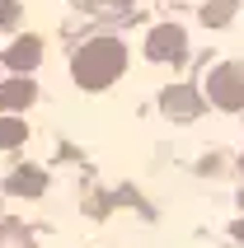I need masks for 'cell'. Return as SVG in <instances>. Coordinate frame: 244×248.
Instances as JSON below:
<instances>
[{
	"label": "cell",
	"mask_w": 244,
	"mask_h": 248,
	"mask_svg": "<svg viewBox=\"0 0 244 248\" xmlns=\"http://www.w3.org/2000/svg\"><path fill=\"white\" fill-rule=\"evenodd\" d=\"M122 66H127V47H122L118 38H94L85 42L80 52H75V84H85V89H104V84H113L122 75Z\"/></svg>",
	"instance_id": "1"
},
{
	"label": "cell",
	"mask_w": 244,
	"mask_h": 248,
	"mask_svg": "<svg viewBox=\"0 0 244 248\" xmlns=\"http://www.w3.org/2000/svg\"><path fill=\"white\" fill-rule=\"evenodd\" d=\"M207 94L221 108H244V61H230V66L211 70L207 75Z\"/></svg>",
	"instance_id": "2"
},
{
	"label": "cell",
	"mask_w": 244,
	"mask_h": 248,
	"mask_svg": "<svg viewBox=\"0 0 244 248\" xmlns=\"http://www.w3.org/2000/svg\"><path fill=\"white\" fill-rule=\"evenodd\" d=\"M183 52H188V38H183L178 24H160L146 38V56L150 61H183Z\"/></svg>",
	"instance_id": "3"
},
{
	"label": "cell",
	"mask_w": 244,
	"mask_h": 248,
	"mask_svg": "<svg viewBox=\"0 0 244 248\" xmlns=\"http://www.w3.org/2000/svg\"><path fill=\"white\" fill-rule=\"evenodd\" d=\"M5 61H10L14 70H33V66L42 61V42H38V38H14L10 52H5Z\"/></svg>",
	"instance_id": "4"
},
{
	"label": "cell",
	"mask_w": 244,
	"mask_h": 248,
	"mask_svg": "<svg viewBox=\"0 0 244 248\" xmlns=\"http://www.w3.org/2000/svg\"><path fill=\"white\" fill-rule=\"evenodd\" d=\"M33 84L28 80H10V84H0V112H19V108H28L33 103Z\"/></svg>",
	"instance_id": "5"
},
{
	"label": "cell",
	"mask_w": 244,
	"mask_h": 248,
	"mask_svg": "<svg viewBox=\"0 0 244 248\" xmlns=\"http://www.w3.org/2000/svg\"><path fill=\"white\" fill-rule=\"evenodd\" d=\"M164 112L169 117H197L202 112V98L192 94V89H169L164 94Z\"/></svg>",
	"instance_id": "6"
},
{
	"label": "cell",
	"mask_w": 244,
	"mask_h": 248,
	"mask_svg": "<svg viewBox=\"0 0 244 248\" xmlns=\"http://www.w3.org/2000/svg\"><path fill=\"white\" fill-rule=\"evenodd\" d=\"M47 183H42V173H33V169H19V173H10V192H19V197H38Z\"/></svg>",
	"instance_id": "7"
},
{
	"label": "cell",
	"mask_w": 244,
	"mask_h": 248,
	"mask_svg": "<svg viewBox=\"0 0 244 248\" xmlns=\"http://www.w3.org/2000/svg\"><path fill=\"white\" fill-rule=\"evenodd\" d=\"M28 131H24V122L19 117H0V150H10V145H19Z\"/></svg>",
	"instance_id": "8"
},
{
	"label": "cell",
	"mask_w": 244,
	"mask_h": 248,
	"mask_svg": "<svg viewBox=\"0 0 244 248\" xmlns=\"http://www.w3.org/2000/svg\"><path fill=\"white\" fill-rule=\"evenodd\" d=\"M230 14H235V0H207L202 19H207V24H226Z\"/></svg>",
	"instance_id": "9"
},
{
	"label": "cell",
	"mask_w": 244,
	"mask_h": 248,
	"mask_svg": "<svg viewBox=\"0 0 244 248\" xmlns=\"http://www.w3.org/2000/svg\"><path fill=\"white\" fill-rule=\"evenodd\" d=\"M10 19H19V5L14 0H0V24H10Z\"/></svg>",
	"instance_id": "10"
},
{
	"label": "cell",
	"mask_w": 244,
	"mask_h": 248,
	"mask_svg": "<svg viewBox=\"0 0 244 248\" xmlns=\"http://www.w3.org/2000/svg\"><path fill=\"white\" fill-rule=\"evenodd\" d=\"M235 234H244V225H240V230H235Z\"/></svg>",
	"instance_id": "11"
},
{
	"label": "cell",
	"mask_w": 244,
	"mask_h": 248,
	"mask_svg": "<svg viewBox=\"0 0 244 248\" xmlns=\"http://www.w3.org/2000/svg\"><path fill=\"white\" fill-rule=\"evenodd\" d=\"M240 164H244V159H240Z\"/></svg>",
	"instance_id": "12"
}]
</instances>
